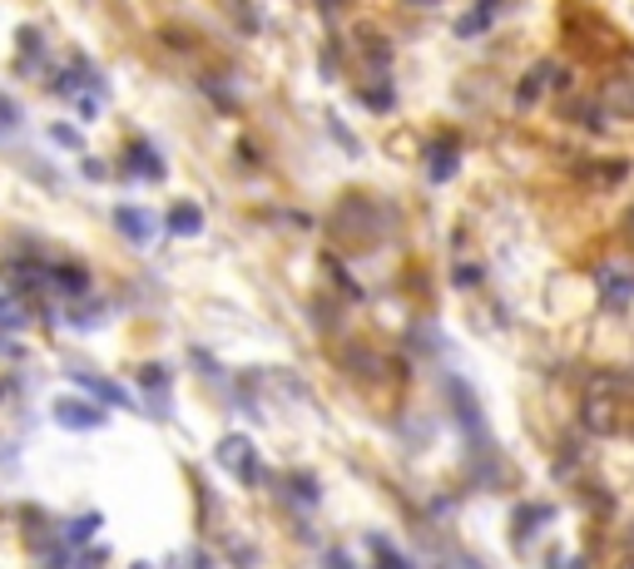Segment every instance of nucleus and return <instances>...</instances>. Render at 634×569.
Here are the masks:
<instances>
[{"label":"nucleus","mask_w":634,"mask_h":569,"mask_svg":"<svg viewBox=\"0 0 634 569\" xmlns=\"http://www.w3.org/2000/svg\"><path fill=\"white\" fill-rule=\"evenodd\" d=\"M55 89H60V95L70 99V105L80 109V114L85 119H95L99 109H105V95H109V85H105V75H99L95 65H89V60H70L65 70H60V75L50 80Z\"/></svg>","instance_id":"f257e3e1"},{"label":"nucleus","mask_w":634,"mask_h":569,"mask_svg":"<svg viewBox=\"0 0 634 569\" xmlns=\"http://www.w3.org/2000/svg\"><path fill=\"white\" fill-rule=\"evenodd\" d=\"M218 465H224V471L228 475H238V481H243V485H259V451H253V440H248V436H238V431H228V436L224 440H218Z\"/></svg>","instance_id":"f03ea898"},{"label":"nucleus","mask_w":634,"mask_h":569,"mask_svg":"<svg viewBox=\"0 0 634 569\" xmlns=\"http://www.w3.org/2000/svg\"><path fill=\"white\" fill-rule=\"evenodd\" d=\"M581 416H585V426L595 431V436H610L614 426H620V401H614V387L610 382H595L590 391H585V401H581Z\"/></svg>","instance_id":"7ed1b4c3"},{"label":"nucleus","mask_w":634,"mask_h":569,"mask_svg":"<svg viewBox=\"0 0 634 569\" xmlns=\"http://www.w3.org/2000/svg\"><path fill=\"white\" fill-rule=\"evenodd\" d=\"M595 288H600L605 307L624 312L634 302V268L630 263H600V268H595Z\"/></svg>","instance_id":"20e7f679"},{"label":"nucleus","mask_w":634,"mask_h":569,"mask_svg":"<svg viewBox=\"0 0 634 569\" xmlns=\"http://www.w3.org/2000/svg\"><path fill=\"white\" fill-rule=\"evenodd\" d=\"M55 421H60L65 431H99V426H105V407L80 401V397H60V401H55Z\"/></svg>","instance_id":"39448f33"},{"label":"nucleus","mask_w":634,"mask_h":569,"mask_svg":"<svg viewBox=\"0 0 634 569\" xmlns=\"http://www.w3.org/2000/svg\"><path fill=\"white\" fill-rule=\"evenodd\" d=\"M115 228L124 238H130V243H149L154 233H159V218L149 214V208H134V204H119L115 208Z\"/></svg>","instance_id":"423d86ee"},{"label":"nucleus","mask_w":634,"mask_h":569,"mask_svg":"<svg viewBox=\"0 0 634 569\" xmlns=\"http://www.w3.org/2000/svg\"><path fill=\"white\" fill-rule=\"evenodd\" d=\"M600 105H605V114H614V119H634V70L605 80Z\"/></svg>","instance_id":"0eeeda50"},{"label":"nucleus","mask_w":634,"mask_h":569,"mask_svg":"<svg viewBox=\"0 0 634 569\" xmlns=\"http://www.w3.org/2000/svg\"><path fill=\"white\" fill-rule=\"evenodd\" d=\"M456 169H462V149H456V140H436L427 149V179L431 183H452Z\"/></svg>","instance_id":"6e6552de"},{"label":"nucleus","mask_w":634,"mask_h":569,"mask_svg":"<svg viewBox=\"0 0 634 569\" xmlns=\"http://www.w3.org/2000/svg\"><path fill=\"white\" fill-rule=\"evenodd\" d=\"M164 223H169L174 238H199V233H204V208L189 204V198H179V204L169 208V218H164Z\"/></svg>","instance_id":"1a4fd4ad"},{"label":"nucleus","mask_w":634,"mask_h":569,"mask_svg":"<svg viewBox=\"0 0 634 569\" xmlns=\"http://www.w3.org/2000/svg\"><path fill=\"white\" fill-rule=\"evenodd\" d=\"M550 80H560L555 60H540V65L530 70L526 80H521V89H516V105H521V109H530V105H536L540 95H546V85H550Z\"/></svg>","instance_id":"9d476101"},{"label":"nucleus","mask_w":634,"mask_h":569,"mask_svg":"<svg viewBox=\"0 0 634 569\" xmlns=\"http://www.w3.org/2000/svg\"><path fill=\"white\" fill-rule=\"evenodd\" d=\"M50 282H55L60 292H65L70 302H80V298L89 292V273L80 268V263H55V268H50Z\"/></svg>","instance_id":"9b49d317"},{"label":"nucleus","mask_w":634,"mask_h":569,"mask_svg":"<svg viewBox=\"0 0 634 569\" xmlns=\"http://www.w3.org/2000/svg\"><path fill=\"white\" fill-rule=\"evenodd\" d=\"M446 397H452V407L462 411V426L471 431V436H481V407H476L471 387H466L462 376H452V387H446Z\"/></svg>","instance_id":"f8f14e48"},{"label":"nucleus","mask_w":634,"mask_h":569,"mask_svg":"<svg viewBox=\"0 0 634 569\" xmlns=\"http://www.w3.org/2000/svg\"><path fill=\"white\" fill-rule=\"evenodd\" d=\"M124 169H134L140 179H149V183L164 179V159L154 154V144H130V154H124Z\"/></svg>","instance_id":"ddd939ff"},{"label":"nucleus","mask_w":634,"mask_h":569,"mask_svg":"<svg viewBox=\"0 0 634 569\" xmlns=\"http://www.w3.org/2000/svg\"><path fill=\"white\" fill-rule=\"evenodd\" d=\"M40 60H45V35L35 25H21V75H35Z\"/></svg>","instance_id":"4468645a"},{"label":"nucleus","mask_w":634,"mask_h":569,"mask_svg":"<svg viewBox=\"0 0 634 569\" xmlns=\"http://www.w3.org/2000/svg\"><path fill=\"white\" fill-rule=\"evenodd\" d=\"M495 5H501V0H481L476 11H466L462 21H456V35H462V40H471V35L491 31V15H495Z\"/></svg>","instance_id":"2eb2a0df"},{"label":"nucleus","mask_w":634,"mask_h":569,"mask_svg":"<svg viewBox=\"0 0 634 569\" xmlns=\"http://www.w3.org/2000/svg\"><path fill=\"white\" fill-rule=\"evenodd\" d=\"M80 387L85 391H95L99 401H109V407H130V397L115 387V382H105V376H95V372H80Z\"/></svg>","instance_id":"dca6fc26"},{"label":"nucleus","mask_w":634,"mask_h":569,"mask_svg":"<svg viewBox=\"0 0 634 569\" xmlns=\"http://www.w3.org/2000/svg\"><path fill=\"white\" fill-rule=\"evenodd\" d=\"M550 516H555L550 505H536V510H530V505H526V510H521V520H516V545H526V535H530V530H540Z\"/></svg>","instance_id":"f3484780"},{"label":"nucleus","mask_w":634,"mask_h":569,"mask_svg":"<svg viewBox=\"0 0 634 569\" xmlns=\"http://www.w3.org/2000/svg\"><path fill=\"white\" fill-rule=\"evenodd\" d=\"M105 317H109V307H99V302H85V307L75 302V307L65 312V323H70V327H99Z\"/></svg>","instance_id":"a211bd4d"},{"label":"nucleus","mask_w":634,"mask_h":569,"mask_svg":"<svg viewBox=\"0 0 634 569\" xmlns=\"http://www.w3.org/2000/svg\"><path fill=\"white\" fill-rule=\"evenodd\" d=\"M144 387H149V397H154V407H159V401H164V407H169V372H164V366H144Z\"/></svg>","instance_id":"6ab92c4d"},{"label":"nucleus","mask_w":634,"mask_h":569,"mask_svg":"<svg viewBox=\"0 0 634 569\" xmlns=\"http://www.w3.org/2000/svg\"><path fill=\"white\" fill-rule=\"evenodd\" d=\"M372 555H376V565H382V569H411L407 559H402L397 549L387 545V540H376V535H372Z\"/></svg>","instance_id":"aec40b11"},{"label":"nucleus","mask_w":634,"mask_h":569,"mask_svg":"<svg viewBox=\"0 0 634 569\" xmlns=\"http://www.w3.org/2000/svg\"><path fill=\"white\" fill-rule=\"evenodd\" d=\"M362 99H367V109H376V114H387V109H392V89L387 85L362 89Z\"/></svg>","instance_id":"412c9836"},{"label":"nucleus","mask_w":634,"mask_h":569,"mask_svg":"<svg viewBox=\"0 0 634 569\" xmlns=\"http://www.w3.org/2000/svg\"><path fill=\"white\" fill-rule=\"evenodd\" d=\"M292 495H298V505H318V481H308V475H292Z\"/></svg>","instance_id":"4be33fe9"},{"label":"nucleus","mask_w":634,"mask_h":569,"mask_svg":"<svg viewBox=\"0 0 634 569\" xmlns=\"http://www.w3.org/2000/svg\"><path fill=\"white\" fill-rule=\"evenodd\" d=\"M95 530H99V516H85V520H75V525H70L65 535H70V545H85V540L95 535Z\"/></svg>","instance_id":"5701e85b"},{"label":"nucleus","mask_w":634,"mask_h":569,"mask_svg":"<svg viewBox=\"0 0 634 569\" xmlns=\"http://www.w3.org/2000/svg\"><path fill=\"white\" fill-rule=\"evenodd\" d=\"M50 140L60 144V149H80V144H85V140H80V130H70V124H50Z\"/></svg>","instance_id":"b1692460"},{"label":"nucleus","mask_w":634,"mask_h":569,"mask_svg":"<svg viewBox=\"0 0 634 569\" xmlns=\"http://www.w3.org/2000/svg\"><path fill=\"white\" fill-rule=\"evenodd\" d=\"M0 327H25V312L15 307V298H0Z\"/></svg>","instance_id":"393cba45"},{"label":"nucleus","mask_w":634,"mask_h":569,"mask_svg":"<svg viewBox=\"0 0 634 569\" xmlns=\"http://www.w3.org/2000/svg\"><path fill=\"white\" fill-rule=\"evenodd\" d=\"M327 569H357V565L343 555V549H327Z\"/></svg>","instance_id":"a878e982"},{"label":"nucleus","mask_w":634,"mask_h":569,"mask_svg":"<svg viewBox=\"0 0 634 569\" xmlns=\"http://www.w3.org/2000/svg\"><path fill=\"white\" fill-rule=\"evenodd\" d=\"M550 569H585V559H581V555H575V559H570V555H555V559H550Z\"/></svg>","instance_id":"bb28decb"},{"label":"nucleus","mask_w":634,"mask_h":569,"mask_svg":"<svg viewBox=\"0 0 634 569\" xmlns=\"http://www.w3.org/2000/svg\"><path fill=\"white\" fill-rule=\"evenodd\" d=\"M456 282H462V288H471V282H481V268H456Z\"/></svg>","instance_id":"cd10ccee"},{"label":"nucleus","mask_w":634,"mask_h":569,"mask_svg":"<svg viewBox=\"0 0 634 569\" xmlns=\"http://www.w3.org/2000/svg\"><path fill=\"white\" fill-rule=\"evenodd\" d=\"M624 233L634 238V208H630V214H624Z\"/></svg>","instance_id":"c85d7f7f"}]
</instances>
